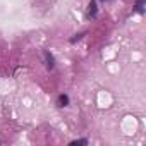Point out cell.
I'll return each instance as SVG.
<instances>
[{
	"label": "cell",
	"instance_id": "cell-1",
	"mask_svg": "<svg viewBox=\"0 0 146 146\" xmlns=\"http://www.w3.org/2000/svg\"><path fill=\"white\" fill-rule=\"evenodd\" d=\"M45 62H46V69H53L55 60H53V57H52L50 52H45Z\"/></svg>",
	"mask_w": 146,
	"mask_h": 146
},
{
	"label": "cell",
	"instance_id": "cell-2",
	"mask_svg": "<svg viewBox=\"0 0 146 146\" xmlns=\"http://www.w3.org/2000/svg\"><path fill=\"white\" fill-rule=\"evenodd\" d=\"M134 9H136V12H137V14H143V12H144V9H146V0H137Z\"/></svg>",
	"mask_w": 146,
	"mask_h": 146
},
{
	"label": "cell",
	"instance_id": "cell-3",
	"mask_svg": "<svg viewBox=\"0 0 146 146\" xmlns=\"http://www.w3.org/2000/svg\"><path fill=\"white\" fill-rule=\"evenodd\" d=\"M95 16H96V2L91 0V4H90V17H95Z\"/></svg>",
	"mask_w": 146,
	"mask_h": 146
},
{
	"label": "cell",
	"instance_id": "cell-4",
	"mask_svg": "<svg viewBox=\"0 0 146 146\" xmlns=\"http://www.w3.org/2000/svg\"><path fill=\"white\" fill-rule=\"evenodd\" d=\"M67 103H69V98H67L65 95H60V96H58V107H65Z\"/></svg>",
	"mask_w": 146,
	"mask_h": 146
},
{
	"label": "cell",
	"instance_id": "cell-5",
	"mask_svg": "<svg viewBox=\"0 0 146 146\" xmlns=\"http://www.w3.org/2000/svg\"><path fill=\"white\" fill-rule=\"evenodd\" d=\"M78 144H88V141L86 139H78V141H72L70 143V146H78Z\"/></svg>",
	"mask_w": 146,
	"mask_h": 146
}]
</instances>
